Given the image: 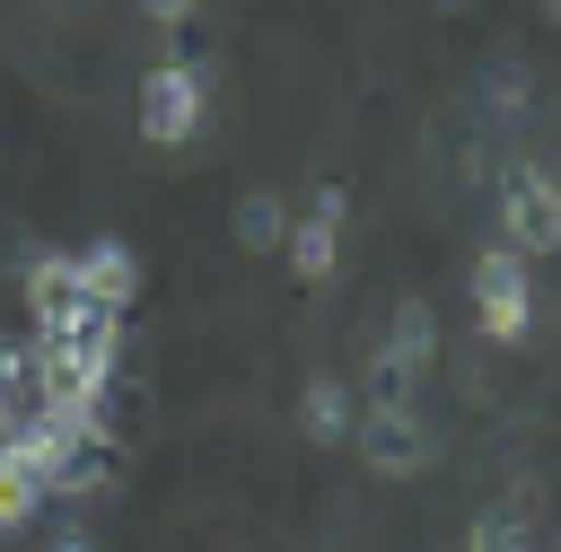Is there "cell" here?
<instances>
[{
  "label": "cell",
  "mask_w": 561,
  "mask_h": 552,
  "mask_svg": "<svg viewBox=\"0 0 561 552\" xmlns=\"http://www.w3.org/2000/svg\"><path fill=\"white\" fill-rule=\"evenodd\" d=\"M552 552H561V543H552Z\"/></svg>",
  "instance_id": "22"
},
{
  "label": "cell",
  "mask_w": 561,
  "mask_h": 552,
  "mask_svg": "<svg viewBox=\"0 0 561 552\" xmlns=\"http://www.w3.org/2000/svg\"><path fill=\"white\" fill-rule=\"evenodd\" d=\"M359 412H421V368L377 342L368 368H359Z\"/></svg>",
  "instance_id": "10"
},
{
  "label": "cell",
  "mask_w": 561,
  "mask_h": 552,
  "mask_svg": "<svg viewBox=\"0 0 561 552\" xmlns=\"http://www.w3.org/2000/svg\"><path fill=\"white\" fill-rule=\"evenodd\" d=\"M351 447H359V464H368V473H386V482H403V473H421V464L438 456V447H430V429H421V412H359Z\"/></svg>",
  "instance_id": "5"
},
{
  "label": "cell",
  "mask_w": 561,
  "mask_h": 552,
  "mask_svg": "<svg viewBox=\"0 0 561 552\" xmlns=\"http://www.w3.org/2000/svg\"><path fill=\"white\" fill-rule=\"evenodd\" d=\"M123 464H131V438H114V429H79L70 438V456H61V473H53V499H114L123 491Z\"/></svg>",
  "instance_id": "6"
},
{
  "label": "cell",
  "mask_w": 561,
  "mask_h": 552,
  "mask_svg": "<svg viewBox=\"0 0 561 552\" xmlns=\"http://www.w3.org/2000/svg\"><path fill=\"white\" fill-rule=\"evenodd\" d=\"M193 9H202V0H140V18H149V26H167V35H175V26H193Z\"/></svg>",
  "instance_id": "18"
},
{
  "label": "cell",
  "mask_w": 561,
  "mask_h": 552,
  "mask_svg": "<svg viewBox=\"0 0 561 552\" xmlns=\"http://www.w3.org/2000/svg\"><path fill=\"white\" fill-rule=\"evenodd\" d=\"M500 245L508 254H561V202H552V184H543V166L535 158H508L500 166Z\"/></svg>",
  "instance_id": "3"
},
{
  "label": "cell",
  "mask_w": 561,
  "mask_h": 552,
  "mask_svg": "<svg viewBox=\"0 0 561 552\" xmlns=\"http://www.w3.org/2000/svg\"><path fill=\"white\" fill-rule=\"evenodd\" d=\"M289 219H298V210H289L272 184H254V193H237V219H228V228H237L245 254H280V245H289Z\"/></svg>",
  "instance_id": "12"
},
{
  "label": "cell",
  "mask_w": 561,
  "mask_h": 552,
  "mask_svg": "<svg viewBox=\"0 0 561 552\" xmlns=\"http://www.w3.org/2000/svg\"><path fill=\"white\" fill-rule=\"evenodd\" d=\"M140 421H149V386H140V377H131V359H123V368L105 377V394H96V429H114V438H131Z\"/></svg>",
  "instance_id": "15"
},
{
  "label": "cell",
  "mask_w": 561,
  "mask_h": 552,
  "mask_svg": "<svg viewBox=\"0 0 561 552\" xmlns=\"http://www.w3.org/2000/svg\"><path fill=\"white\" fill-rule=\"evenodd\" d=\"M44 499H53V491H44V482H35L26 464H9V456H0V534L35 526V517H44Z\"/></svg>",
  "instance_id": "16"
},
{
  "label": "cell",
  "mask_w": 561,
  "mask_h": 552,
  "mask_svg": "<svg viewBox=\"0 0 561 552\" xmlns=\"http://www.w3.org/2000/svg\"><path fill=\"white\" fill-rule=\"evenodd\" d=\"M465 289H473V324H482V342H526L535 333V280H526V254H508V245H482L473 254V272H465Z\"/></svg>",
  "instance_id": "2"
},
{
  "label": "cell",
  "mask_w": 561,
  "mask_h": 552,
  "mask_svg": "<svg viewBox=\"0 0 561 552\" xmlns=\"http://www.w3.org/2000/svg\"><path fill=\"white\" fill-rule=\"evenodd\" d=\"M0 403L35 412V333H0Z\"/></svg>",
  "instance_id": "17"
},
{
  "label": "cell",
  "mask_w": 561,
  "mask_h": 552,
  "mask_svg": "<svg viewBox=\"0 0 561 552\" xmlns=\"http://www.w3.org/2000/svg\"><path fill=\"white\" fill-rule=\"evenodd\" d=\"M438 9H465V0H438Z\"/></svg>",
  "instance_id": "21"
},
{
  "label": "cell",
  "mask_w": 561,
  "mask_h": 552,
  "mask_svg": "<svg viewBox=\"0 0 561 552\" xmlns=\"http://www.w3.org/2000/svg\"><path fill=\"white\" fill-rule=\"evenodd\" d=\"M202 114H210V70L202 61H149L140 70V140L149 149H184L193 131H202Z\"/></svg>",
  "instance_id": "1"
},
{
  "label": "cell",
  "mask_w": 561,
  "mask_h": 552,
  "mask_svg": "<svg viewBox=\"0 0 561 552\" xmlns=\"http://www.w3.org/2000/svg\"><path fill=\"white\" fill-rule=\"evenodd\" d=\"M298 429H307L316 447H351V429H359V403H351V386H342L333 368H316V377L298 386Z\"/></svg>",
  "instance_id": "9"
},
{
  "label": "cell",
  "mask_w": 561,
  "mask_h": 552,
  "mask_svg": "<svg viewBox=\"0 0 561 552\" xmlns=\"http://www.w3.org/2000/svg\"><path fill=\"white\" fill-rule=\"evenodd\" d=\"M18 289H26V315H35V324L88 298V289H79V254H61V245H26V254H18Z\"/></svg>",
  "instance_id": "8"
},
{
  "label": "cell",
  "mask_w": 561,
  "mask_h": 552,
  "mask_svg": "<svg viewBox=\"0 0 561 552\" xmlns=\"http://www.w3.org/2000/svg\"><path fill=\"white\" fill-rule=\"evenodd\" d=\"M465 552H535V526H526V499H500L465 526Z\"/></svg>",
  "instance_id": "14"
},
{
  "label": "cell",
  "mask_w": 561,
  "mask_h": 552,
  "mask_svg": "<svg viewBox=\"0 0 561 552\" xmlns=\"http://www.w3.org/2000/svg\"><path fill=\"white\" fill-rule=\"evenodd\" d=\"M140 280H149V272H140V254H131L123 237H88V245H79V289H88L96 307H114V315L140 307Z\"/></svg>",
  "instance_id": "7"
},
{
  "label": "cell",
  "mask_w": 561,
  "mask_h": 552,
  "mask_svg": "<svg viewBox=\"0 0 561 552\" xmlns=\"http://www.w3.org/2000/svg\"><path fill=\"white\" fill-rule=\"evenodd\" d=\"M386 350L412 359V368H430V359H438V307H430V298H394V315H386Z\"/></svg>",
  "instance_id": "13"
},
{
  "label": "cell",
  "mask_w": 561,
  "mask_h": 552,
  "mask_svg": "<svg viewBox=\"0 0 561 552\" xmlns=\"http://www.w3.org/2000/svg\"><path fill=\"white\" fill-rule=\"evenodd\" d=\"M482 114H491L500 131H517V123L535 114V70H526L517 53H500V61H482Z\"/></svg>",
  "instance_id": "11"
},
{
  "label": "cell",
  "mask_w": 561,
  "mask_h": 552,
  "mask_svg": "<svg viewBox=\"0 0 561 552\" xmlns=\"http://www.w3.org/2000/svg\"><path fill=\"white\" fill-rule=\"evenodd\" d=\"M543 184H552V202H561V158H543Z\"/></svg>",
  "instance_id": "20"
},
{
  "label": "cell",
  "mask_w": 561,
  "mask_h": 552,
  "mask_svg": "<svg viewBox=\"0 0 561 552\" xmlns=\"http://www.w3.org/2000/svg\"><path fill=\"white\" fill-rule=\"evenodd\" d=\"M44 552H96V534H88V526H53V543H44Z\"/></svg>",
  "instance_id": "19"
},
{
  "label": "cell",
  "mask_w": 561,
  "mask_h": 552,
  "mask_svg": "<svg viewBox=\"0 0 561 552\" xmlns=\"http://www.w3.org/2000/svg\"><path fill=\"white\" fill-rule=\"evenodd\" d=\"M342 219H351V193L324 175V184L298 202V219H289V245H280L298 280H333V263H342Z\"/></svg>",
  "instance_id": "4"
}]
</instances>
